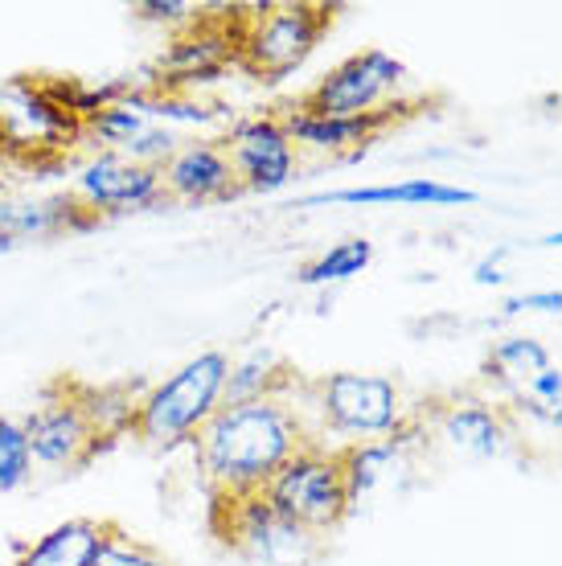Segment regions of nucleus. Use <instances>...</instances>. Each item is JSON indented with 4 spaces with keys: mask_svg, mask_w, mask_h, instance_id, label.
Segmentation results:
<instances>
[{
    "mask_svg": "<svg viewBox=\"0 0 562 566\" xmlns=\"http://www.w3.org/2000/svg\"><path fill=\"white\" fill-rule=\"evenodd\" d=\"M312 439L316 436L295 395L222 402L210 423L197 431L194 460L214 501H235L263 493L271 476Z\"/></svg>",
    "mask_w": 562,
    "mask_h": 566,
    "instance_id": "nucleus-1",
    "label": "nucleus"
},
{
    "mask_svg": "<svg viewBox=\"0 0 562 566\" xmlns=\"http://www.w3.org/2000/svg\"><path fill=\"white\" fill-rule=\"evenodd\" d=\"M295 402L309 419L316 443H324V436L350 439V443H374V439H391L415 423L407 398H403V386L394 382L391 374L337 369V374L295 386Z\"/></svg>",
    "mask_w": 562,
    "mask_h": 566,
    "instance_id": "nucleus-2",
    "label": "nucleus"
},
{
    "mask_svg": "<svg viewBox=\"0 0 562 566\" xmlns=\"http://www.w3.org/2000/svg\"><path fill=\"white\" fill-rule=\"evenodd\" d=\"M226 374H230V354H222V349H206V354L189 357L181 369H173L169 378H160L140 395L132 436L156 452H173L181 443H194L197 431L222 407Z\"/></svg>",
    "mask_w": 562,
    "mask_h": 566,
    "instance_id": "nucleus-3",
    "label": "nucleus"
},
{
    "mask_svg": "<svg viewBox=\"0 0 562 566\" xmlns=\"http://www.w3.org/2000/svg\"><path fill=\"white\" fill-rule=\"evenodd\" d=\"M329 25H333V4H312V0L247 4L239 21L235 66L251 74L254 83H283L316 54Z\"/></svg>",
    "mask_w": 562,
    "mask_h": 566,
    "instance_id": "nucleus-4",
    "label": "nucleus"
},
{
    "mask_svg": "<svg viewBox=\"0 0 562 566\" xmlns=\"http://www.w3.org/2000/svg\"><path fill=\"white\" fill-rule=\"evenodd\" d=\"M239 21L242 4L201 9L194 25L173 33L140 83L148 91H169V95H197L201 86L218 83L239 57Z\"/></svg>",
    "mask_w": 562,
    "mask_h": 566,
    "instance_id": "nucleus-5",
    "label": "nucleus"
},
{
    "mask_svg": "<svg viewBox=\"0 0 562 566\" xmlns=\"http://www.w3.org/2000/svg\"><path fill=\"white\" fill-rule=\"evenodd\" d=\"M271 505L295 522L300 530H309L312 538H324L345 525L350 517V489H345V468H341V448L329 443H304L288 464L271 476L263 489Z\"/></svg>",
    "mask_w": 562,
    "mask_h": 566,
    "instance_id": "nucleus-6",
    "label": "nucleus"
},
{
    "mask_svg": "<svg viewBox=\"0 0 562 566\" xmlns=\"http://www.w3.org/2000/svg\"><path fill=\"white\" fill-rule=\"evenodd\" d=\"M410 86V71L394 54L370 45L357 54L341 57L333 71L316 78L312 91H304L295 107L316 115H341V119H362V115H382L410 103L403 91Z\"/></svg>",
    "mask_w": 562,
    "mask_h": 566,
    "instance_id": "nucleus-7",
    "label": "nucleus"
},
{
    "mask_svg": "<svg viewBox=\"0 0 562 566\" xmlns=\"http://www.w3.org/2000/svg\"><path fill=\"white\" fill-rule=\"evenodd\" d=\"M210 522L226 551L242 554L259 566H309L312 554H316V542H321L312 538L309 530L288 522L263 493L214 501Z\"/></svg>",
    "mask_w": 562,
    "mask_h": 566,
    "instance_id": "nucleus-8",
    "label": "nucleus"
},
{
    "mask_svg": "<svg viewBox=\"0 0 562 566\" xmlns=\"http://www.w3.org/2000/svg\"><path fill=\"white\" fill-rule=\"evenodd\" d=\"M25 427V443L33 455V468H50V472H74L83 468L98 448H107L98 439L91 415L83 402V386L79 382H54L38 398V407L21 419Z\"/></svg>",
    "mask_w": 562,
    "mask_h": 566,
    "instance_id": "nucleus-9",
    "label": "nucleus"
},
{
    "mask_svg": "<svg viewBox=\"0 0 562 566\" xmlns=\"http://www.w3.org/2000/svg\"><path fill=\"white\" fill-rule=\"evenodd\" d=\"M71 201L83 218H124V213L156 210L165 201L160 169L136 165L119 153H91L71 177Z\"/></svg>",
    "mask_w": 562,
    "mask_h": 566,
    "instance_id": "nucleus-10",
    "label": "nucleus"
},
{
    "mask_svg": "<svg viewBox=\"0 0 562 566\" xmlns=\"http://www.w3.org/2000/svg\"><path fill=\"white\" fill-rule=\"evenodd\" d=\"M226 153H230V169L239 181V193H280L295 181L300 169V153H295L292 136L283 132L280 115H242L235 119L222 136Z\"/></svg>",
    "mask_w": 562,
    "mask_h": 566,
    "instance_id": "nucleus-11",
    "label": "nucleus"
},
{
    "mask_svg": "<svg viewBox=\"0 0 562 566\" xmlns=\"http://www.w3.org/2000/svg\"><path fill=\"white\" fill-rule=\"evenodd\" d=\"M0 140L33 156L62 153L74 140H83V124L58 103L50 83L13 78L9 86H0Z\"/></svg>",
    "mask_w": 562,
    "mask_h": 566,
    "instance_id": "nucleus-12",
    "label": "nucleus"
},
{
    "mask_svg": "<svg viewBox=\"0 0 562 566\" xmlns=\"http://www.w3.org/2000/svg\"><path fill=\"white\" fill-rule=\"evenodd\" d=\"M160 185H165V201H177V206H214V201L239 198L230 153L222 140H210V136L177 144V153L160 169Z\"/></svg>",
    "mask_w": 562,
    "mask_h": 566,
    "instance_id": "nucleus-13",
    "label": "nucleus"
},
{
    "mask_svg": "<svg viewBox=\"0 0 562 566\" xmlns=\"http://www.w3.org/2000/svg\"><path fill=\"white\" fill-rule=\"evenodd\" d=\"M410 107H415V99L398 103V107H391V112H382V115L341 119V115H316V112H304V107L288 103L280 112V124H283V132L292 136L295 153H300V148H312V153H329V156H362L382 132L394 128L398 119H407Z\"/></svg>",
    "mask_w": 562,
    "mask_h": 566,
    "instance_id": "nucleus-14",
    "label": "nucleus"
},
{
    "mask_svg": "<svg viewBox=\"0 0 562 566\" xmlns=\"http://www.w3.org/2000/svg\"><path fill=\"white\" fill-rule=\"evenodd\" d=\"M477 193L465 185L439 181V177H403L386 185H353V189H329L309 193L295 206H477Z\"/></svg>",
    "mask_w": 562,
    "mask_h": 566,
    "instance_id": "nucleus-15",
    "label": "nucleus"
},
{
    "mask_svg": "<svg viewBox=\"0 0 562 566\" xmlns=\"http://www.w3.org/2000/svg\"><path fill=\"white\" fill-rule=\"evenodd\" d=\"M436 427L456 452L477 455V460H497L513 443V427H509L506 411L492 407V402H480V398H456V402H448L436 415Z\"/></svg>",
    "mask_w": 562,
    "mask_h": 566,
    "instance_id": "nucleus-16",
    "label": "nucleus"
},
{
    "mask_svg": "<svg viewBox=\"0 0 562 566\" xmlns=\"http://www.w3.org/2000/svg\"><path fill=\"white\" fill-rule=\"evenodd\" d=\"M83 213L71 193H0V247L29 239H54L71 230Z\"/></svg>",
    "mask_w": 562,
    "mask_h": 566,
    "instance_id": "nucleus-17",
    "label": "nucleus"
},
{
    "mask_svg": "<svg viewBox=\"0 0 562 566\" xmlns=\"http://www.w3.org/2000/svg\"><path fill=\"white\" fill-rule=\"evenodd\" d=\"M107 534H112V522H95V517L58 522L42 538L29 542L13 566H95Z\"/></svg>",
    "mask_w": 562,
    "mask_h": 566,
    "instance_id": "nucleus-18",
    "label": "nucleus"
},
{
    "mask_svg": "<svg viewBox=\"0 0 562 566\" xmlns=\"http://www.w3.org/2000/svg\"><path fill=\"white\" fill-rule=\"evenodd\" d=\"M415 427V423H410ZM410 427L391 439L374 443H345L341 448V468H345V489H350V510H362L370 496L394 476V468L403 464L410 448Z\"/></svg>",
    "mask_w": 562,
    "mask_h": 566,
    "instance_id": "nucleus-19",
    "label": "nucleus"
},
{
    "mask_svg": "<svg viewBox=\"0 0 562 566\" xmlns=\"http://www.w3.org/2000/svg\"><path fill=\"white\" fill-rule=\"evenodd\" d=\"M295 369L283 361L275 349H251L242 357H230V374H226V398L222 402H259V398H283L295 395Z\"/></svg>",
    "mask_w": 562,
    "mask_h": 566,
    "instance_id": "nucleus-20",
    "label": "nucleus"
},
{
    "mask_svg": "<svg viewBox=\"0 0 562 566\" xmlns=\"http://www.w3.org/2000/svg\"><path fill=\"white\" fill-rule=\"evenodd\" d=\"M547 366L550 349L538 337H525V333H509V337L492 340L489 354H485V378L501 386L506 395H513L518 386H525Z\"/></svg>",
    "mask_w": 562,
    "mask_h": 566,
    "instance_id": "nucleus-21",
    "label": "nucleus"
},
{
    "mask_svg": "<svg viewBox=\"0 0 562 566\" xmlns=\"http://www.w3.org/2000/svg\"><path fill=\"white\" fill-rule=\"evenodd\" d=\"M148 115L136 107V91L124 95L119 103L95 112L91 119H83V136L98 144V153H127L132 144L140 140V132H148Z\"/></svg>",
    "mask_w": 562,
    "mask_h": 566,
    "instance_id": "nucleus-22",
    "label": "nucleus"
},
{
    "mask_svg": "<svg viewBox=\"0 0 562 566\" xmlns=\"http://www.w3.org/2000/svg\"><path fill=\"white\" fill-rule=\"evenodd\" d=\"M83 386V402H86V415H91V423H95L98 439L103 443H112L119 436H132V423H136V402L140 395L132 390L127 382H107V386Z\"/></svg>",
    "mask_w": 562,
    "mask_h": 566,
    "instance_id": "nucleus-23",
    "label": "nucleus"
},
{
    "mask_svg": "<svg viewBox=\"0 0 562 566\" xmlns=\"http://www.w3.org/2000/svg\"><path fill=\"white\" fill-rule=\"evenodd\" d=\"M374 263V242L370 239H341L333 242L329 251L304 263L295 283H304V287H333V283H350L353 275H362V271Z\"/></svg>",
    "mask_w": 562,
    "mask_h": 566,
    "instance_id": "nucleus-24",
    "label": "nucleus"
},
{
    "mask_svg": "<svg viewBox=\"0 0 562 566\" xmlns=\"http://www.w3.org/2000/svg\"><path fill=\"white\" fill-rule=\"evenodd\" d=\"M509 402H513L525 419L562 431V369L550 361L542 374H534L525 386H518V390L509 395Z\"/></svg>",
    "mask_w": 562,
    "mask_h": 566,
    "instance_id": "nucleus-25",
    "label": "nucleus"
},
{
    "mask_svg": "<svg viewBox=\"0 0 562 566\" xmlns=\"http://www.w3.org/2000/svg\"><path fill=\"white\" fill-rule=\"evenodd\" d=\"M33 476V455L25 443V427L13 415H0V496L25 489Z\"/></svg>",
    "mask_w": 562,
    "mask_h": 566,
    "instance_id": "nucleus-26",
    "label": "nucleus"
},
{
    "mask_svg": "<svg viewBox=\"0 0 562 566\" xmlns=\"http://www.w3.org/2000/svg\"><path fill=\"white\" fill-rule=\"evenodd\" d=\"M95 566H173V563L156 551V546L132 538V534H124L119 525H112V534H107V542H103Z\"/></svg>",
    "mask_w": 562,
    "mask_h": 566,
    "instance_id": "nucleus-27",
    "label": "nucleus"
},
{
    "mask_svg": "<svg viewBox=\"0 0 562 566\" xmlns=\"http://www.w3.org/2000/svg\"><path fill=\"white\" fill-rule=\"evenodd\" d=\"M132 13L140 17V21H148V25H165L173 33H181L185 25H194L201 9L189 4V0H136Z\"/></svg>",
    "mask_w": 562,
    "mask_h": 566,
    "instance_id": "nucleus-28",
    "label": "nucleus"
},
{
    "mask_svg": "<svg viewBox=\"0 0 562 566\" xmlns=\"http://www.w3.org/2000/svg\"><path fill=\"white\" fill-rule=\"evenodd\" d=\"M501 312L506 316H521V312H562V292H554V287H542V292H521V296H509L506 304H501Z\"/></svg>",
    "mask_w": 562,
    "mask_h": 566,
    "instance_id": "nucleus-29",
    "label": "nucleus"
},
{
    "mask_svg": "<svg viewBox=\"0 0 562 566\" xmlns=\"http://www.w3.org/2000/svg\"><path fill=\"white\" fill-rule=\"evenodd\" d=\"M509 255V247H497L492 255H485L477 263V271H472V280L480 283V287H501L506 283V271H501V259Z\"/></svg>",
    "mask_w": 562,
    "mask_h": 566,
    "instance_id": "nucleus-30",
    "label": "nucleus"
},
{
    "mask_svg": "<svg viewBox=\"0 0 562 566\" xmlns=\"http://www.w3.org/2000/svg\"><path fill=\"white\" fill-rule=\"evenodd\" d=\"M538 247H562V230H550L547 239H538Z\"/></svg>",
    "mask_w": 562,
    "mask_h": 566,
    "instance_id": "nucleus-31",
    "label": "nucleus"
}]
</instances>
